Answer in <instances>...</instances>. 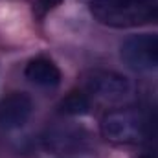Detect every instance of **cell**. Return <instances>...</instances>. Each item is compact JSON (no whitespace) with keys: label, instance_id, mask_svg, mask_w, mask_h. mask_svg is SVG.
I'll list each match as a JSON object with an SVG mask.
<instances>
[{"label":"cell","instance_id":"obj_6","mask_svg":"<svg viewBox=\"0 0 158 158\" xmlns=\"http://www.w3.org/2000/svg\"><path fill=\"white\" fill-rule=\"evenodd\" d=\"M86 132L76 127H55L44 136V145L59 155H76L86 149Z\"/></svg>","mask_w":158,"mask_h":158},{"label":"cell","instance_id":"obj_1","mask_svg":"<svg viewBox=\"0 0 158 158\" xmlns=\"http://www.w3.org/2000/svg\"><path fill=\"white\" fill-rule=\"evenodd\" d=\"M155 4H138L132 0H90V11L101 24L132 28L153 22Z\"/></svg>","mask_w":158,"mask_h":158},{"label":"cell","instance_id":"obj_13","mask_svg":"<svg viewBox=\"0 0 158 158\" xmlns=\"http://www.w3.org/2000/svg\"><path fill=\"white\" fill-rule=\"evenodd\" d=\"M142 158H153V156H142Z\"/></svg>","mask_w":158,"mask_h":158},{"label":"cell","instance_id":"obj_2","mask_svg":"<svg viewBox=\"0 0 158 158\" xmlns=\"http://www.w3.org/2000/svg\"><path fill=\"white\" fill-rule=\"evenodd\" d=\"M105 138L119 143H134L145 136V114L132 109H121L105 114L101 119Z\"/></svg>","mask_w":158,"mask_h":158},{"label":"cell","instance_id":"obj_5","mask_svg":"<svg viewBox=\"0 0 158 158\" xmlns=\"http://www.w3.org/2000/svg\"><path fill=\"white\" fill-rule=\"evenodd\" d=\"M33 112L31 98L24 92H11L0 99V127L20 129Z\"/></svg>","mask_w":158,"mask_h":158},{"label":"cell","instance_id":"obj_7","mask_svg":"<svg viewBox=\"0 0 158 158\" xmlns=\"http://www.w3.org/2000/svg\"><path fill=\"white\" fill-rule=\"evenodd\" d=\"M24 76L39 86H57L61 83V70L46 57L31 59L24 68Z\"/></svg>","mask_w":158,"mask_h":158},{"label":"cell","instance_id":"obj_12","mask_svg":"<svg viewBox=\"0 0 158 158\" xmlns=\"http://www.w3.org/2000/svg\"><path fill=\"white\" fill-rule=\"evenodd\" d=\"M155 22H158V4L155 6Z\"/></svg>","mask_w":158,"mask_h":158},{"label":"cell","instance_id":"obj_9","mask_svg":"<svg viewBox=\"0 0 158 158\" xmlns=\"http://www.w3.org/2000/svg\"><path fill=\"white\" fill-rule=\"evenodd\" d=\"M143 140H149L151 143L158 145V109L145 114V136Z\"/></svg>","mask_w":158,"mask_h":158},{"label":"cell","instance_id":"obj_11","mask_svg":"<svg viewBox=\"0 0 158 158\" xmlns=\"http://www.w3.org/2000/svg\"><path fill=\"white\" fill-rule=\"evenodd\" d=\"M132 2H138V4H155L156 0H132Z\"/></svg>","mask_w":158,"mask_h":158},{"label":"cell","instance_id":"obj_10","mask_svg":"<svg viewBox=\"0 0 158 158\" xmlns=\"http://www.w3.org/2000/svg\"><path fill=\"white\" fill-rule=\"evenodd\" d=\"M63 0H40V6H42V9H52V7H55V6H59Z\"/></svg>","mask_w":158,"mask_h":158},{"label":"cell","instance_id":"obj_4","mask_svg":"<svg viewBox=\"0 0 158 158\" xmlns=\"http://www.w3.org/2000/svg\"><path fill=\"white\" fill-rule=\"evenodd\" d=\"M88 90L103 101H119L129 96L131 83L118 72L98 70L88 77Z\"/></svg>","mask_w":158,"mask_h":158},{"label":"cell","instance_id":"obj_8","mask_svg":"<svg viewBox=\"0 0 158 158\" xmlns=\"http://www.w3.org/2000/svg\"><path fill=\"white\" fill-rule=\"evenodd\" d=\"M61 112L63 114H68V116H83L90 110V99L86 94H81V92H70L59 105Z\"/></svg>","mask_w":158,"mask_h":158},{"label":"cell","instance_id":"obj_3","mask_svg":"<svg viewBox=\"0 0 158 158\" xmlns=\"http://www.w3.org/2000/svg\"><path fill=\"white\" fill-rule=\"evenodd\" d=\"M121 59L134 70H158V33L129 37L121 44Z\"/></svg>","mask_w":158,"mask_h":158}]
</instances>
